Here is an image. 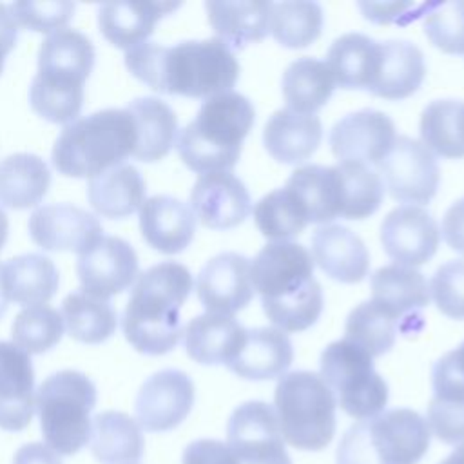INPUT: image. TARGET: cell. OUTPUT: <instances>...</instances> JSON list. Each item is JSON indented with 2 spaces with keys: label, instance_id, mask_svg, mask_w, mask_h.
<instances>
[{
  "label": "cell",
  "instance_id": "obj_1",
  "mask_svg": "<svg viewBox=\"0 0 464 464\" xmlns=\"http://www.w3.org/2000/svg\"><path fill=\"white\" fill-rule=\"evenodd\" d=\"M132 76L163 94L210 98L232 91L239 62L219 38L185 40L172 47L141 42L125 51Z\"/></svg>",
  "mask_w": 464,
  "mask_h": 464
},
{
  "label": "cell",
  "instance_id": "obj_2",
  "mask_svg": "<svg viewBox=\"0 0 464 464\" xmlns=\"http://www.w3.org/2000/svg\"><path fill=\"white\" fill-rule=\"evenodd\" d=\"M263 312L283 332H303L323 312V290L314 277V257L299 243L270 241L250 263Z\"/></svg>",
  "mask_w": 464,
  "mask_h": 464
},
{
  "label": "cell",
  "instance_id": "obj_3",
  "mask_svg": "<svg viewBox=\"0 0 464 464\" xmlns=\"http://www.w3.org/2000/svg\"><path fill=\"white\" fill-rule=\"evenodd\" d=\"M192 290L188 268L178 261H161L136 277L123 310L125 339L145 355H163L181 339L179 310Z\"/></svg>",
  "mask_w": 464,
  "mask_h": 464
},
{
  "label": "cell",
  "instance_id": "obj_4",
  "mask_svg": "<svg viewBox=\"0 0 464 464\" xmlns=\"http://www.w3.org/2000/svg\"><path fill=\"white\" fill-rule=\"evenodd\" d=\"M254 121L256 109L245 94L228 91L210 96L196 118L179 130L178 154L194 172H230Z\"/></svg>",
  "mask_w": 464,
  "mask_h": 464
},
{
  "label": "cell",
  "instance_id": "obj_5",
  "mask_svg": "<svg viewBox=\"0 0 464 464\" xmlns=\"http://www.w3.org/2000/svg\"><path fill=\"white\" fill-rule=\"evenodd\" d=\"M136 130L127 109H102L67 123L58 134L51 160L58 172L92 178L132 156Z\"/></svg>",
  "mask_w": 464,
  "mask_h": 464
},
{
  "label": "cell",
  "instance_id": "obj_6",
  "mask_svg": "<svg viewBox=\"0 0 464 464\" xmlns=\"http://www.w3.org/2000/svg\"><path fill=\"white\" fill-rule=\"evenodd\" d=\"M428 448L426 419L415 410L393 408L352 424L337 444L335 464H419Z\"/></svg>",
  "mask_w": 464,
  "mask_h": 464
},
{
  "label": "cell",
  "instance_id": "obj_7",
  "mask_svg": "<svg viewBox=\"0 0 464 464\" xmlns=\"http://www.w3.org/2000/svg\"><path fill=\"white\" fill-rule=\"evenodd\" d=\"M335 397L319 373L288 372L274 390V411L283 439L304 451L324 450L335 433Z\"/></svg>",
  "mask_w": 464,
  "mask_h": 464
},
{
  "label": "cell",
  "instance_id": "obj_8",
  "mask_svg": "<svg viewBox=\"0 0 464 464\" xmlns=\"http://www.w3.org/2000/svg\"><path fill=\"white\" fill-rule=\"evenodd\" d=\"M96 395L94 382L78 370H60L40 384L34 397L40 430L58 455H74L89 442Z\"/></svg>",
  "mask_w": 464,
  "mask_h": 464
},
{
  "label": "cell",
  "instance_id": "obj_9",
  "mask_svg": "<svg viewBox=\"0 0 464 464\" xmlns=\"http://www.w3.org/2000/svg\"><path fill=\"white\" fill-rule=\"evenodd\" d=\"M319 366L321 379L346 415L364 420L384 411L388 384L362 348L346 339L334 341L323 350Z\"/></svg>",
  "mask_w": 464,
  "mask_h": 464
},
{
  "label": "cell",
  "instance_id": "obj_10",
  "mask_svg": "<svg viewBox=\"0 0 464 464\" xmlns=\"http://www.w3.org/2000/svg\"><path fill=\"white\" fill-rule=\"evenodd\" d=\"M227 446L234 464H292L274 406L263 401H246L232 411Z\"/></svg>",
  "mask_w": 464,
  "mask_h": 464
},
{
  "label": "cell",
  "instance_id": "obj_11",
  "mask_svg": "<svg viewBox=\"0 0 464 464\" xmlns=\"http://www.w3.org/2000/svg\"><path fill=\"white\" fill-rule=\"evenodd\" d=\"M377 167L390 196L397 201L424 205L437 194L440 169L435 156L419 140L397 136Z\"/></svg>",
  "mask_w": 464,
  "mask_h": 464
},
{
  "label": "cell",
  "instance_id": "obj_12",
  "mask_svg": "<svg viewBox=\"0 0 464 464\" xmlns=\"http://www.w3.org/2000/svg\"><path fill=\"white\" fill-rule=\"evenodd\" d=\"M194 397V382L185 372L167 368L152 373L136 395L138 426L152 433L174 430L190 413Z\"/></svg>",
  "mask_w": 464,
  "mask_h": 464
},
{
  "label": "cell",
  "instance_id": "obj_13",
  "mask_svg": "<svg viewBox=\"0 0 464 464\" xmlns=\"http://www.w3.org/2000/svg\"><path fill=\"white\" fill-rule=\"evenodd\" d=\"M440 230L433 216L419 205H399L381 223V243L395 265L415 268L430 261L439 246Z\"/></svg>",
  "mask_w": 464,
  "mask_h": 464
},
{
  "label": "cell",
  "instance_id": "obj_14",
  "mask_svg": "<svg viewBox=\"0 0 464 464\" xmlns=\"http://www.w3.org/2000/svg\"><path fill=\"white\" fill-rule=\"evenodd\" d=\"M29 236L44 250H71L78 256L103 237L98 218L72 203L38 207L29 216Z\"/></svg>",
  "mask_w": 464,
  "mask_h": 464
},
{
  "label": "cell",
  "instance_id": "obj_15",
  "mask_svg": "<svg viewBox=\"0 0 464 464\" xmlns=\"http://www.w3.org/2000/svg\"><path fill=\"white\" fill-rule=\"evenodd\" d=\"M395 138V125L390 116L375 109H361L335 121L328 141L339 161L379 165Z\"/></svg>",
  "mask_w": 464,
  "mask_h": 464
},
{
  "label": "cell",
  "instance_id": "obj_16",
  "mask_svg": "<svg viewBox=\"0 0 464 464\" xmlns=\"http://www.w3.org/2000/svg\"><path fill=\"white\" fill-rule=\"evenodd\" d=\"M196 294L208 314L232 315L254 297L250 259L237 252L210 257L198 274Z\"/></svg>",
  "mask_w": 464,
  "mask_h": 464
},
{
  "label": "cell",
  "instance_id": "obj_17",
  "mask_svg": "<svg viewBox=\"0 0 464 464\" xmlns=\"http://www.w3.org/2000/svg\"><path fill=\"white\" fill-rule=\"evenodd\" d=\"M76 274L82 288L109 299L127 290L138 277V256L129 241L103 236L94 246L78 256Z\"/></svg>",
  "mask_w": 464,
  "mask_h": 464
},
{
  "label": "cell",
  "instance_id": "obj_18",
  "mask_svg": "<svg viewBox=\"0 0 464 464\" xmlns=\"http://www.w3.org/2000/svg\"><path fill=\"white\" fill-rule=\"evenodd\" d=\"M190 208L207 228L225 230L248 218L252 199L245 183L232 172H207L199 174L192 187Z\"/></svg>",
  "mask_w": 464,
  "mask_h": 464
},
{
  "label": "cell",
  "instance_id": "obj_19",
  "mask_svg": "<svg viewBox=\"0 0 464 464\" xmlns=\"http://www.w3.org/2000/svg\"><path fill=\"white\" fill-rule=\"evenodd\" d=\"M34 413V370L29 353L0 341V428L22 431Z\"/></svg>",
  "mask_w": 464,
  "mask_h": 464
},
{
  "label": "cell",
  "instance_id": "obj_20",
  "mask_svg": "<svg viewBox=\"0 0 464 464\" xmlns=\"http://www.w3.org/2000/svg\"><path fill=\"white\" fill-rule=\"evenodd\" d=\"M294 361L290 337L274 326L250 328L237 353L227 368L246 381H268L283 377Z\"/></svg>",
  "mask_w": 464,
  "mask_h": 464
},
{
  "label": "cell",
  "instance_id": "obj_21",
  "mask_svg": "<svg viewBox=\"0 0 464 464\" xmlns=\"http://www.w3.org/2000/svg\"><path fill=\"white\" fill-rule=\"evenodd\" d=\"M312 257L339 283H359L368 276L370 254L364 241L348 227L323 225L312 234Z\"/></svg>",
  "mask_w": 464,
  "mask_h": 464
},
{
  "label": "cell",
  "instance_id": "obj_22",
  "mask_svg": "<svg viewBox=\"0 0 464 464\" xmlns=\"http://www.w3.org/2000/svg\"><path fill=\"white\" fill-rule=\"evenodd\" d=\"M140 230L143 239L163 254L185 250L196 232V216L181 199L158 194L140 207Z\"/></svg>",
  "mask_w": 464,
  "mask_h": 464
},
{
  "label": "cell",
  "instance_id": "obj_23",
  "mask_svg": "<svg viewBox=\"0 0 464 464\" xmlns=\"http://www.w3.org/2000/svg\"><path fill=\"white\" fill-rule=\"evenodd\" d=\"M179 5V2L152 0L105 2L98 9V25L112 45L127 51L145 42L154 33L158 20Z\"/></svg>",
  "mask_w": 464,
  "mask_h": 464
},
{
  "label": "cell",
  "instance_id": "obj_24",
  "mask_svg": "<svg viewBox=\"0 0 464 464\" xmlns=\"http://www.w3.org/2000/svg\"><path fill=\"white\" fill-rule=\"evenodd\" d=\"M372 299L399 317L402 330L406 324L422 319V310L430 303V288L424 276L408 266L386 265L370 277Z\"/></svg>",
  "mask_w": 464,
  "mask_h": 464
},
{
  "label": "cell",
  "instance_id": "obj_25",
  "mask_svg": "<svg viewBox=\"0 0 464 464\" xmlns=\"http://www.w3.org/2000/svg\"><path fill=\"white\" fill-rule=\"evenodd\" d=\"M323 125L315 114H301L292 109L276 111L265 123L263 143L279 163H303L319 147Z\"/></svg>",
  "mask_w": 464,
  "mask_h": 464
},
{
  "label": "cell",
  "instance_id": "obj_26",
  "mask_svg": "<svg viewBox=\"0 0 464 464\" xmlns=\"http://www.w3.org/2000/svg\"><path fill=\"white\" fill-rule=\"evenodd\" d=\"M426 76L422 51L406 40L381 42L379 65L368 92L384 100L411 96Z\"/></svg>",
  "mask_w": 464,
  "mask_h": 464
},
{
  "label": "cell",
  "instance_id": "obj_27",
  "mask_svg": "<svg viewBox=\"0 0 464 464\" xmlns=\"http://www.w3.org/2000/svg\"><path fill=\"white\" fill-rule=\"evenodd\" d=\"M85 80L69 69L38 67L29 87V103L36 114L53 123H71L83 107Z\"/></svg>",
  "mask_w": 464,
  "mask_h": 464
},
{
  "label": "cell",
  "instance_id": "obj_28",
  "mask_svg": "<svg viewBox=\"0 0 464 464\" xmlns=\"http://www.w3.org/2000/svg\"><path fill=\"white\" fill-rule=\"evenodd\" d=\"M246 328L232 315L201 314L185 326V350L199 364H227L241 348Z\"/></svg>",
  "mask_w": 464,
  "mask_h": 464
},
{
  "label": "cell",
  "instance_id": "obj_29",
  "mask_svg": "<svg viewBox=\"0 0 464 464\" xmlns=\"http://www.w3.org/2000/svg\"><path fill=\"white\" fill-rule=\"evenodd\" d=\"M145 181L130 163L114 165L87 181L91 207L111 219H123L136 212L145 201Z\"/></svg>",
  "mask_w": 464,
  "mask_h": 464
},
{
  "label": "cell",
  "instance_id": "obj_30",
  "mask_svg": "<svg viewBox=\"0 0 464 464\" xmlns=\"http://www.w3.org/2000/svg\"><path fill=\"white\" fill-rule=\"evenodd\" d=\"M134 121L136 145L132 156L140 161H158L165 158L178 134V118L172 107L154 96L134 98L125 107Z\"/></svg>",
  "mask_w": 464,
  "mask_h": 464
},
{
  "label": "cell",
  "instance_id": "obj_31",
  "mask_svg": "<svg viewBox=\"0 0 464 464\" xmlns=\"http://www.w3.org/2000/svg\"><path fill=\"white\" fill-rule=\"evenodd\" d=\"M274 2H205L208 22L230 49H243L263 40L270 33V13Z\"/></svg>",
  "mask_w": 464,
  "mask_h": 464
},
{
  "label": "cell",
  "instance_id": "obj_32",
  "mask_svg": "<svg viewBox=\"0 0 464 464\" xmlns=\"http://www.w3.org/2000/svg\"><path fill=\"white\" fill-rule=\"evenodd\" d=\"M4 290L18 304H45L58 290L60 276L54 263L42 254H20L0 265Z\"/></svg>",
  "mask_w": 464,
  "mask_h": 464
},
{
  "label": "cell",
  "instance_id": "obj_33",
  "mask_svg": "<svg viewBox=\"0 0 464 464\" xmlns=\"http://www.w3.org/2000/svg\"><path fill=\"white\" fill-rule=\"evenodd\" d=\"M379 53L381 42L361 33H346L332 42L324 63L335 85L368 91L377 72Z\"/></svg>",
  "mask_w": 464,
  "mask_h": 464
},
{
  "label": "cell",
  "instance_id": "obj_34",
  "mask_svg": "<svg viewBox=\"0 0 464 464\" xmlns=\"http://www.w3.org/2000/svg\"><path fill=\"white\" fill-rule=\"evenodd\" d=\"M89 442L94 459L102 464H134L145 450L138 422L114 410L102 411L92 419Z\"/></svg>",
  "mask_w": 464,
  "mask_h": 464
},
{
  "label": "cell",
  "instance_id": "obj_35",
  "mask_svg": "<svg viewBox=\"0 0 464 464\" xmlns=\"http://www.w3.org/2000/svg\"><path fill=\"white\" fill-rule=\"evenodd\" d=\"M51 172L47 163L31 152H14L0 160V203L22 210L34 207L47 194Z\"/></svg>",
  "mask_w": 464,
  "mask_h": 464
},
{
  "label": "cell",
  "instance_id": "obj_36",
  "mask_svg": "<svg viewBox=\"0 0 464 464\" xmlns=\"http://www.w3.org/2000/svg\"><path fill=\"white\" fill-rule=\"evenodd\" d=\"M301 203L308 223H328L341 216L337 165H304L295 169L286 185Z\"/></svg>",
  "mask_w": 464,
  "mask_h": 464
},
{
  "label": "cell",
  "instance_id": "obj_37",
  "mask_svg": "<svg viewBox=\"0 0 464 464\" xmlns=\"http://www.w3.org/2000/svg\"><path fill=\"white\" fill-rule=\"evenodd\" d=\"M335 82L324 62L301 56L283 72L281 91L288 109L301 114H314L332 96Z\"/></svg>",
  "mask_w": 464,
  "mask_h": 464
},
{
  "label": "cell",
  "instance_id": "obj_38",
  "mask_svg": "<svg viewBox=\"0 0 464 464\" xmlns=\"http://www.w3.org/2000/svg\"><path fill=\"white\" fill-rule=\"evenodd\" d=\"M419 132L433 156L464 158V102L448 98L428 103L420 114Z\"/></svg>",
  "mask_w": 464,
  "mask_h": 464
},
{
  "label": "cell",
  "instance_id": "obj_39",
  "mask_svg": "<svg viewBox=\"0 0 464 464\" xmlns=\"http://www.w3.org/2000/svg\"><path fill=\"white\" fill-rule=\"evenodd\" d=\"M62 319L69 335L87 344L103 343L114 334L118 324L109 299L92 295L83 288L71 292L62 301Z\"/></svg>",
  "mask_w": 464,
  "mask_h": 464
},
{
  "label": "cell",
  "instance_id": "obj_40",
  "mask_svg": "<svg viewBox=\"0 0 464 464\" xmlns=\"http://www.w3.org/2000/svg\"><path fill=\"white\" fill-rule=\"evenodd\" d=\"M402 328L399 317L388 308L370 299L357 304L346 317L344 339L362 348L372 359L392 350Z\"/></svg>",
  "mask_w": 464,
  "mask_h": 464
},
{
  "label": "cell",
  "instance_id": "obj_41",
  "mask_svg": "<svg viewBox=\"0 0 464 464\" xmlns=\"http://www.w3.org/2000/svg\"><path fill=\"white\" fill-rule=\"evenodd\" d=\"M341 185V218L364 219L370 218L382 203L384 183L381 176L364 163L339 161Z\"/></svg>",
  "mask_w": 464,
  "mask_h": 464
},
{
  "label": "cell",
  "instance_id": "obj_42",
  "mask_svg": "<svg viewBox=\"0 0 464 464\" xmlns=\"http://www.w3.org/2000/svg\"><path fill=\"white\" fill-rule=\"evenodd\" d=\"M323 29V9L317 2L272 4L270 33L285 47L301 49L315 42Z\"/></svg>",
  "mask_w": 464,
  "mask_h": 464
},
{
  "label": "cell",
  "instance_id": "obj_43",
  "mask_svg": "<svg viewBox=\"0 0 464 464\" xmlns=\"http://www.w3.org/2000/svg\"><path fill=\"white\" fill-rule=\"evenodd\" d=\"M254 221L259 232L274 241H286L295 237L308 225V218L301 203L286 187L265 194L256 203Z\"/></svg>",
  "mask_w": 464,
  "mask_h": 464
},
{
  "label": "cell",
  "instance_id": "obj_44",
  "mask_svg": "<svg viewBox=\"0 0 464 464\" xmlns=\"http://www.w3.org/2000/svg\"><path fill=\"white\" fill-rule=\"evenodd\" d=\"M94 45L80 31L63 27L49 33L38 49V67L69 69L89 78L94 67Z\"/></svg>",
  "mask_w": 464,
  "mask_h": 464
},
{
  "label": "cell",
  "instance_id": "obj_45",
  "mask_svg": "<svg viewBox=\"0 0 464 464\" xmlns=\"http://www.w3.org/2000/svg\"><path fill=\"white\" fill-rule=\"evenodd\" d=\"M13 343L25 353H44L60 343L63 319L49 304H31L20 310L11 324Z\"/></svg>",
  "mask_w": 464,
  "mask_h": 464
},
{
  "label": "cell",
  "instance_id": "obj_46",
  "mask_svg": "<svg viewBox=\"0 0 464 464\" xmlns=\"http://www.w3.org/2000/svg\"><path fill=\"white\" fill-rule=\"evenodd\" d=\"M426 422L444 444H464V388H433Z\"/></svg>",
  "mask_w": 464,
  "mask_h": 464
},
{
  "label": "cell",
  "instance_id": "obj_47",
  "mask_svg": "<svg viewBox=\"0 0 464 464\" xmlns=\"http://www.w3.org/2000/svg\"><path fill=\"white\" fill-rule=\"evenodd\" d=\"M424 34L442 53H464V2H437L428 5Z\"/></svg>",
  "mask_w": 464,
  "mask_h": 464
},
{
  "label": "cell",
  "instance_id": "obj_48",
  "mask_svg": "<svg viewBox=\"0 0 464 464\" xmlns=\"http://www.w3.org/2000/svg\"><path fill=\"white\" fill-rule=\"evenodd\" d=\"M430 294L444 315L464 321V259L440 265L431 276Z\"/></svg>",
  "mask_w": 464,
  "mask_h": 464
},
{
  "label": "cell",
  "instance_id": "obj_49",
  "mask_svg": "<svg viewBox=\"0 0 464 464\" xmlns=\"http://www.w3.org/2000/svg\"><path fill=\"white\" fill-rule=\"evenodd\" d=\"M74 4L67 0L56 2H33L20 0L9 5L13 18L18 25H24L38 33H53L63 29V25L72 18Z\"/></svg>",
  "mask_w": 464,
  "mask_h": 464
},
{
  "label": "cell",
  "instance_id": "obj_50",
  "mask_svg": "<svg viewBox=\"0 0 464 464\" xmlns=\"http://www.w3.org/2000/svg\"><path fill=\"white\" fill-rule=\"evenodd\" d=\"M181 464H234V459L227 442L216 439H198L183 450Z\"/></svg>",
  "mask_w": 464,
  "mask_h": 464
},
{
  "label": "cell",
  "instance_id": "obj_51",
  "mask_svg": "<svg viewBox=\"0 0 464 464\" xmlns=\"http://www.w3.org/2000/svg\"><path fill=\"white\" fill-rule=\"evenodd\" d=\"M442 237L451 250L464 254V198L451 203L444 212Z\"/></svg>",
  "mask_w": 464,
  "mask_h": 464
},
{
  "label": "cell",
  "instance_id": "obj_52",
  "mask_svg": "<svg viewBox=\"0 0 464 464\" xmlns=\"http://www.w3.org/2000/svg\"><path fill=\"white\" fill-rule=\"evenodd\" d=\"M13 464H62V459L47 444L29 442L18 448L13 457Z\"/></svg>",
  "mask_w": 464,
  "mask_h": 464
},
{
  "label": "cell",
  "instance_id": "obj_53",
  "mask_svg": "<svg viewBox=\"0 0 464 464\" xmlns=\"http://www.w3.org/2000/svg\"><path fill=\"white\" fill-rule=\"evenodd\" d=\"M18 38V24L13 18L9 5L0 4V72L4 71L5 56L13 51Z\"/></svg>",
  "mask_w": 464,
  "mask_h": 464
},
{
  "label": "cell",
  "instance_id": "obj_54",
  "mask_svg": "<svg viewBox=\"0 0 464 464\" xmlns=\"http://www.w3.org/2000/svg\"><path fill=\"white\" fill-rule=\"evenodd\" d=\"M359 7L362 9V14L379 24H386L392 20H397L401 14H404L413 4H372V2H359Z\"/></svg>",
  "mask_w": 464,
  "mask_h": 464
},
{
  "label": "cell",
  "instance_id": "obj_55",
  "mask_svg": "<svg viewBox=\"0 0 464 464\" xmlns=\"http://www.w3.org/2000/svg\"><path fill=\"white\" fill-rule=\"evenodd\" d=\"M435 370L442 372V373H448L459 381L464 382V341L455 348V350H450L446 352L435 364H433Z\"/></svg>",
  "mask_w": 464,
  "mask_h": 464
},
{
  "label": "cell",
  "instance_id": "obj_56",
  "mask_svg": "<svg viewBox=\"0 0 464 464\" xmlns=\"http://www.w3.org/2000/svg\"><path fill=\"white\" fill-rule=\"evenodd\" d=\"M439 464H464V444L457 446L446 459H442Z\"/></svg>",
  "mask_w": 464,
  "mask_h": 464
},
{
  "label": "cell",
  "instance_id": "obj_57",
  "mask_svg": "<svg viewBox=\"0 0 464 464\" xmlns=\"http://www.w3.org/2000/svg\"><path fill=\"white\" fill-rule=\"evenodd\" d=\"M7 232H9V221H7V214L4 212V208L0 207V250L5 245L7 239Z\"/></svg>",
  "mask_w": 464,
  "mask_h": 464
},
{
  "label": "cell",
  "instance_id": "obj_58",
  "mask_svg": "<svg viewBox=\"0 0 464 464\" xmlns=\"http://www.w3.org/2000/svg\"><path fill=\"white\" fill-rule=\"evenodd\" d=\"M7 303H9V299H7V295H5L4 283H2V272H0V319H2V315L5 314V310H7Z\"/></svg>",
  "mask_w": 464,
  "mask_h": 464
}]
</instances>
